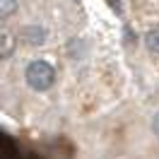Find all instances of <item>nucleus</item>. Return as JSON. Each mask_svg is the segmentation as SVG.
Instances as JSON below:
<instances>
[{"label": "nucleus", "instance_id": "6", "mask_svg": "<svg viewBox=\"0 0 159 159\" xmlns=\"http://www.w3.org/2000/svg\"><path fill=\"white\" fill-rule=\"evenodd\" d=\"M154 133H157V138H159V116L154 118Z\"/></svg>", "mask_w": 159, "mask_h": 159}, {"label": "nucleus", "instance_id": "4", "mask_svg": "<svg viewBox=\"0 0 159 159\" xmlns=\"http://www.w3.org/2000/svg\"><path fill=\"white\" fill-rule=\"evenodd\" d=\"M20 12V0H0V20H10Z\"/></svg>", "mask_w": 159, "mask_h": 159}, {"label": "nucleus", "instance_id": "3", "mask_svg": "<svg viewBox=\"0 0 159 159\" xmlns=\"http://www.w3.org/2000/svg\"><path fill=\"white\" fill-rule=\"evenodd\" d=\"M15 48H17V39L5 27H0V60L10 58L12 53H15Z\"/></svg>", "mask_w": 159, "mask_h": 159}, {"label": "nucleus", "instance_id": "2", "mask_svg": "<svg viewBox=\"0 0 159 159\" xmlns=\"http://www.w3.org/2000/svg\"><path fill=\"white\" fill-rule=\"evenodd\" d=\"M20 39L29 48H41V46L48 43L51 29L46 24H41V22H27V24H22V29H20Z\"/></svg>", "mask_w": 159, "mask_h": 159}, {"label": "nucleus", "instance_id": "1", "mask_svg": "<svg viewBox=\"0 0 159 159\" xmlns=\"http://www.w3.org/2000/svg\"><path fill=\"white\" fill-rule=\"evenodd\" d=\"M22 80H24V87L27 89L46 94V92H51L58 84V70L46 58H31L22 68Z\"/></svg>", "mask_w": 159, "mask_h": 159}, {"label": "nucleus", "instance_id": "5", "mask_svg": "<svg viewBox=\"0 0 159 159\" xmlns=\"http://www.w3.org/2000/svg\"><path fill=\"white\" fill-rule=\"evenodd\" d=\"M145 46L152 53H159V29H149L145 34Z\"/></svg>", "mask_w": 159, "mask_h": 159}]
</instances>
